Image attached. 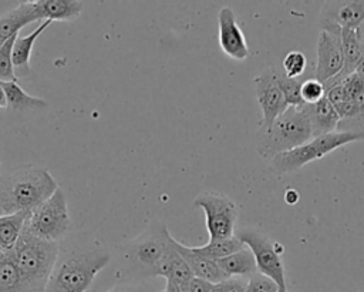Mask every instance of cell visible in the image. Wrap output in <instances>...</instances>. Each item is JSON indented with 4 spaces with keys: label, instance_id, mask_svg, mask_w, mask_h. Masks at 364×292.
Returning a JSON list of instances; mask_svg holds the SVG:
<instances>
[{
    "label": "cell",
    "instance_id": "6da1fadb",
    "mask_svg": "<svg viewBox=\"0 0 364 292\" xmlns=\"http://www.w3.org/2000/svg\"><path fill=\"white\" fill-rule=\"evenodd\" d=\"M58 188L57 181L43 167L23 165L0 179V215L31 212Z\"/></svg>",
    "mask_w": 364,
    "mask_h": 292
},
{
    "label": "cell",
    "instance_id": "7a4b0ae2",
    "mask_svg": "<svg viewBox=\"0 0 364 292\" xmlns=\"http://www.w3.org/2000/svg\"><path fill=\"white\" fill-rule=\"evenodd\" d=\"M9 252L18 271V292H46L60 255L58 244L37 238L23 228L16 245Z\"/></svg>",
    "mask_w": 364,
    "mask_h": 292
},
{
    "label": "cell",
    "instance_id": "3957f363",
    "mask_svg": "<svg viewBox=\"0 0 364 292\" xmlns=\"http://www.w3.org/2000/svg\"><path fill=\"white\" fill-rule=\"evenodd\" d=\"M111 255L104 251L74 249L58 255L46 292H87Z\"/></svg>",
    "mask_w": 364,
    "mask_h": 292
},
{
    "label": "cell",
    "instance_id": "277c9868",
    "mask_svg": "<svg viewBox=\"0 0 364 292\" xmlns=\"http://www.w3.org/2000/svg\"><path fill=\"white\" fill-rule=\"evenodd\" d=\"M311 138L313 132L304 105L289 107L269 128H259L256 150L260 157L272 161L279 154L300 147Z\"/></svg>",
    "mask_w": 364,
    "mask_h": 292
},
{
    "label": "cell",
    "instance_id": "5b68a950",
    "mask_svg": "<svg viewBox=\"0 0 364 292\" xmlns=\"http://www.w3.org/2000/svg\"><path fill=\"white\" fill-rule=\"evenodd\" d=\"M364 138V134L358 132H331L320 137H314L310 141L304 142L300 147H296L290 151L282 152L274 157L272 162V171L277 175L291 174L299 171L306 164L323 158L326 154L354 141H360Z\"/></svg>",
    "mask_w": 364,
    "mask_h": 292
},
{
    "label": "cell",
    "instance_id": "8992f818",
    "mask_svg": "<svg viewBox=\"0 0 364 292\" xmlns=\"http://www.w3.org/2000/svg\"><path fill=\"white\" fill-rule=\"evenodd\" d=\"M71 226L64 191L58 187L54 194L34 208L26 221L24 229L37 238L58 242Z\"/></svg>",
    "mask_w": 364,
    "mask_h": 292
},
{
    "label": "cell",
    "instance_id": "52a82bcc",
    "mask_svg": "<svg viewBox=\"0 0 364 292\" xmlns=\"http://www.w3.org/2000/svg\"><path fill=\"white\" fill-rule=\"evenodd\" d=\"M193 205L205 212L209 241H222L235 236L237 208L228 195L218 191H206L193 199Z\"/></svg>",
    "mask_w": 364,
    "mask_h": 292
},
{
    "label": "cell",
    "instance_id": "ba28073f",
    "mask_svg": "<svg viewBox=\"0 0 364 292\" xmlns=\"http://www.w3.org/2000/svg\"><path fill=\"white\" fill-rule=\"evenodd\" d=\"M235 235L252 251L257 272L273 279L280 289H287L284 265L280 258L284 248L255 229H242Z\"/></svg>",
    "mask_w": 364,
    "mask_h": 292
},
{
    "label": "cell",
    "instance_id": "9c48e42d",
    "mask_svg": "<svg viewBox=\"0 0 364 292\" xmlns=\"http://www.w3.org/2000/svg\"><path fill=\"white\" fill-rule=\"evenodd\" d=\"M340 30V26L327 20H321V31L317 41V64L314 78L323 84L336 78L344 66Z\"/></svg>",
    "mask_w": 364,
    "mask_h": 292
},
{
    "label": "cell",
    "instance_id": "30bf717a",
    "mask_svg": "<svg viewBox=\"0 0 364 292\" xmlns=\"http://www.w3.org/2000/svg\"><path fill=\"white\" fill-rule=\"evenodd\" d=\"M172 235L164 224H155L131 246V259L135 261L149 275L156 276V271L165 261L171 249Z\"/></svg>",
    "mask_w": 364,
    "mask_h": 292
},
{
    "label": "cell",
    "instance_id": "8fae6325",
    "mask_svg": "<svg viewBox=\"0 0 364 292\" xmlns=\"http://www.w3.org/2000/svg\"><path fill=\"white\" fill-rule=\"evenodd\" d=\"M256 98L262 110L260 128H269L274 120L282 115L289 104L277 84L276 68H266L255 78Z\"/></svg>",
    "mask_w": 364,
    "mask_h": 292
},
{
    "label": "cell",
    "instance_id": "7c38bea8",
    "mask_svg": "<svg viewBox=\"0 0 364 292\" xmlns=\"http://www.w3.org/2000/svg\"><path fill=\"white\" fill-rule=\"evenodd\" d=\"M218 40L222 51L233 60L243 61L250 54L245 34L230 7L220 9L218 14Z\"/></svg>",
    "mask_w": 364,
    "mask_h": 292
},
{
    "label": "cell",
    "instance_id": "4fadbf2b",
    "mask_svg": "<svg viewBox=\"0 0 364 292\" xmlns=\"http://www.w3.org/2000/svg\"><path fill=\"white\" fill-rule=\"evenodd\" d=\"M321 14V20L357 30L364 23V1H331L323 7Z\"/></svg>",
    "mask_w": 364,
    "mask_h": 292
},
{
    "label": "cell",
    "instance_id": "5bb4252c",
    "mask_svg": "<svg viewBox=\"0 0 364 292\" xmlns=\"http://www.w3.org/2000/svg\"><path fill=\"white\" fill-rule=\"evenodd\" d=\"M36 21H40V16L34 1H21L16 9L3 14L0 17V47L7 40L17 36L24 26Z\"/></svg>",
    "mask_w": 364,
    "mask_h": 292
},
{
    "label": "cell",
    "instance_id": "9a60e30c",
    "mask_svg": "<svg viewBox=\"0 0 364 292\" xmlns=\"http://www.w3.org/2000/svg\"><path fill=\"white\" fill-rule=\"evenodd\" d=\"M304 110L310 121L313 138L337 131L341 118L326 97L316 104H304Z\"/></svg>",
    "mask_w": 364,
    "mask_h": 292
},
{
    "label": "cell",
    "instance_id": "2e32d148",
    "mask_svg": "<svg viewBox=\"0 0 364 292\" xmlns=\"http://www.w3.org/2000/svg\"><path fill=\"white\" fill-rule=\"evenodd\" d=\"M40 20L50 21H74L84 9L80 0H34Z\"/></svg>",
    "mask_w": 364,
    "mask_h": 292
},
{
    "label": "cell",
    "instance_id": "e0dca14e",
    "mask_svg": "<svg viewBox=\"0 0 364 292\" xmlns=\"http://www.w3.org/2000/svg\"><path fill=\"white\" fill-rule=\"evenodd\" d=\"M175 246H176L178 252L182 255V258L186 261V264L189 265V268L192 269L195 276L209 281L212 283H219L229 278L222 271V268L218 265L216 261H212L209 258H205L202 255L192 252L188 245H183L176 239H175Z\"/></svg>",
    "mask_w": 364,
    "mask_h": 292
},
{
    "label": "cell",
    "instance_id": "ac0fdd59",
    "mask_svg": "<svg viewBox=\"0 0 364 292\" xmlns=\"http://www.w3.org/2000/svg\"><path fill=\"white\" fill-rule=\"evenodd\" d=\"M51 23L53 21L46 20L40 23V26H37V28L33 30L30 34L24 37H20V36L16 37L13 44V51H11V60L14 66V74L17 78L24 77L30 73V57H31L34 43L48 28Z\"/></svg>",
    "mask_w": 364,
    "mask_h": 292
},
{
    "label": "cell",
    "instance_id": "d6986e66",
    "mask_svg": "<svg viewBox=\"0 0 364 292\" xmlns=\"http://www.w3.org/2000/svg\"><path fill=\"white\" fill-rule=\"evenodd\" d=\"M156 276H162L165 278V281H169L178 285L179 288H183L188 283V281H191L195 276L192 269L186 264V261L178 252L173 238L165 261L161 264V266L156 271Z\"/></svg>",
    "mask_w": 364,
    "mask_h": 292
},
{
    "label": "cell",
    "instance_id": "ffe728a7",
    "mask_svg": "<svg viewBox=\"0 0 364 292\" xmlns=\"http://www.w3.org/2000/svg\"><path fill=\"white\" fill-rule=\"evenodd\" d=\"M216 262L229 278L230 276L246 278V276H252L255 272H257L255 256L247 246L242 248L240 251H237L226 258L218 259Z\"/></svg>",
    "mask_w": 364,
    "mask_h": 292
},
{
    "label": "cell",
    "instance_id": "44dd1931",
    "mask_svg": "<svg viewBox=\"0 0 364 292\" xmlns=\"http://www.w3.org/2000/svg\"><path fill=\"white\" fill-rule=\"evenodd\" d=\"M6 98H7V107H10L14 111H30V110H40L47 108L48 103L40 97H34L27 94L17 81H9L1 83Z\"/></svg>",
    "mask_w": 364,
    "mask_h": 292
},
{
    "label": "cell",
    "instance_id": "7402d4cb",
    "mask_svg": "<svg viewBox=\"0 0 364 292\" xmlns=\"http://www.w3.org/2000/svg\"><path fill=\"white\" fill-rule=\"evenodd\" d=\"M30 212L0 215V251L9 252L16 245Z\"/></svg>",
    "mask_w": 364,
    "mask_h": 292
},
{
    "label": "cell",
    "instance_id": "603a6c76",
    "mask_svg": "<svg viewBox=\"0 0 364 292\" xmlns=\"http://www.w3.org/2000/svg\"><path fill=\"white\" fill-rule=\"evenodd\" d=\"M192 252L202 255L205 258H209L212 261H218L222 258H226L237 251H240L242 248H245V244L235 235L232 238L228 239H222V241H209L205 245L200 246H189Z\"/></svg>",
    "mask_w": 364,
    "mask_h": 292
},
{
    "label": "cell",
    "instance_id": "cb8c5ba5",
    "mask_svg": "<svg viewBox=\"0 0 364 292\" xmlns=\"http://www.w3.org/2000/svg\"><path fill=\"white\" fill-rule=\"evenodd\" d=\"M20 276L17 266L10 252L0 255V291L1 292H18Z\"/></svg>",
    "mask_w": 364,
    "mask_h": 292
},
{
    "label": "cell",
    "instance_id": "d4e9b609",
    "mask_svg": "<svg viewBox=\"0 0 364 292\" xmlns=\"http://www.w3.org/2000/svg\"><path fill=\"white\" fill-rule=\"evenodd\" d=\"M276 80H277V84L289 104V107H303L304 105V101L301 98V94H300V88H301V80L299 78H289L286 77V74L283 71H279L276 68Z\"/></svg>",
    "mask_w": 364,
    "mask_h": 292
},
{
    "label": "cell",
    "instance_id": "484cf974",
    "mask_svg": "<svg viewBox=\"0 0 364 292\" xmlns=\"http://www.w3.org/2000/svg\"><path fill=\"white\" fill-rule=\"evenodd\" d=\"M18 36V34H17ZM11 37L0 47V83H9V81H17V77L14 74V66L11 60V51L16 37Z\"/></svg>",
    "mask_w": 364,
    "mask_h": 292
},
{
    "label": "cell",
    "instance_id": "4316f807",
    "mask_svg": "<svg viewBox=\"0 0 364 292\" xmlns=\"http://www.w3.org/2000/svg\"><path fill=\"white\" fill-rule=\"evenodd\" d=\"M306 56L301 51H289L283 60V73L289 78H299L306 70Z\"/></svg>",
    "mask_w": 364,
    "mask_h": 292
},
{
    "label": "cell",
    "instance_id": "83f0119b",
    "mask_svg": "<svg viewBox=\"0 0 364 292\" xmlns=\"http://www.w3.org/2000/svg\"><path fill=\"white\" fill-rule=\"evenodd\" d=\"M300 94L304 104H316L326 97V87L316 78H307L301 83Z\"/></svg>",
    "mask_w": 364,
    "mask_h": 292
},
{
    "label": "cell",
    "instance_id": "f1b7e54d",
    "mask_svg": "<svg viewBox=\"0 0 364 292\" xmlns=\"http://www.w3.org/2000/svg\"><path fill=\"white\" fill-rule=\"evenodd\" d=\"M279 285L273 279L260 272H255L249 276L246 286V292H279Z\"/></svg>",
    "mask_w": 364,
    "mask_h": 292
},
{
    "label": "cell",
    "instance_id": "f546056e",
    "mask_svg": "<svg viewBox=\"0 0 364 292\" xmlns=\"http://www.w3.org/2000/svg\"><path fill=\"white\" fill-rule=\"evenodd\" d=\"M247 281L245 278L230 276L219 283H215L213 292H246Z\"/></svg>",
    "mask_w": 364,
    "mask_h": 292
},
{
    "label": "cell",
    "instance_id": "4dcf8cb0",
    "mask_svg": "<svg viewBox=\"0 0 364 292\" xmlns=\"http://www.w3.org/2000/svg\"><path fill=\"white\" fill-rule=\"evenodd\" d=\"M182 292H213L215 289V283L205 281L202 278L193 276L191 281H188V283L181 288Z\"/></svg>",
    "mask_w": 364,
    "mask_h": 292
},
{
    "label": "cell",
    "instance_id": "1f68e13d",
    "mask_svg": "<svg viewBox=\"0 0 364 292\" xmlns=\"http://www.w3.org/2000/svg\"><path fill=\"white\" fill-rule=\"evenodd\" d=\"M107 292H152V291L139 285H119Z\"/></svg>",
    "mask_w": 364,
    "mask_h": 292
},
{
    "label": "cell",
    "instance_id": "d6a6232c",
    "mask_svg": "<svg viewBox=\"0 0 364 292\" xmlns=\"http://www.w3.org/2000/svg\"><path fill=\"white\" fill-rule=\"evenodd\" d=\"M284 201H286L287 204H290V205L296 204V202L299 201V192H297L296 189H293V188L286 189V192H284Z\"/></svg>",
    "mask_w": 364,
    "mask_h": 292
},
{
    "label": "cell",
    "instance_id": "836d02e7",
    "mask_svg": "<svg viewBox=\"0 0 364 292\" xmlns=\"http://www.w3.org/2000/svg\"><path fill=\"white\" fill-rule=\"evenodd\" d=\"M162 292H182V289L178 285H175L169 281H165V288H164Z\"/></svg>",
    "mask_w": 364,
    "mask_h": 292
},
{
    "label": "cell",
    "instance_id": "e575fe53",
    "mask_svg": "<svg viewBox=\"0 0 364 292\" xmlns=\"http://www.w3.org/2000/svg\"><path fill=\"white\" fill-rule=\"evenodd\" d=\"M7 107V98H6V93H4V88L0 83V108H6Z\"/></svg>",
    "mask_w": 364,
    "mask_h": 292
},
{
    "label": "cell",
    "instance_id": "d590c367",
    "mask_svg": "<svg viewBox=\"0 0 364 292\" xmlns=\"http://www.w3.org/2000/svg\"><path fill=\"white\" fill-rule=\"evenodd\" d=\"M279 292H289L287 289H279Z\"/></svg>",
    "mask_w": 364,
    "mask_h": 292
},
{
    "label": "cell",
    "instance_id": "8d00e7d4",
    "mask_svg": "<svg viewBox=\"0 0 364 292\" xmlns=\"http://www.w3.org/2000/svg\"><path fill=\"white\" fill-rule=\"evenodd\" d=\"M0 171H1V165H0Z\"/></svg>",
    "mask_w": 364,
    "mask_h": 292
},
{
    "label": "cell",
    "instance_id": "74e56055",
    "mask_svg": "<svg viewBox=\"0 0 364 292\" xmlns=\"http://www.w3.org/2000/svg\"><path fill=\"white\" fill-rule=\"evenodd\" d=\"M0 252H1V251H0Z\"/></svg>",
    "mask_w": 364,
    "mask_h": 292
},
{
    "label": "cell",
    "instance_id": "f35d334b",
    "mask_svg": "<svg viewBox=\"0 0 364 292\" xmlns=\"http://www.w3.org/2000/svg\"><path fill=\"white\" fill-rule=\"evenodd\" d=\"M0 292H1V291H0Z\"/></svg>",
    "mask_w": 364,
    "mask_h": 292
}]
</instances>
